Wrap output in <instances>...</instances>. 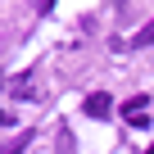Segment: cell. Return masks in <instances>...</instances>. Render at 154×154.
<instances>
[{
  "label": "cell",
  "instance_id": "cell-1",
  "mask_svg": "<svg viewBox=\"0 0 154 154\" xmlns=\"http://www.w3.org/2000/svg\"><path fill=\"white\" fill-rule=\"evenodd\" d=\"M82 113H86V118H109V113H113V95H104V91H95V95H86V104H82Z\"/></svg>",
  "mask_w": 154,
  "mask_h": 154
},
{
  "label": "cell",
  "instance_id": "cell-2",
  "mask_svg": "<svg viewBox=\"0 0 154 154\" xmlns=\"http://www.w3.org/2000/svg\"><path fill=\"white\" fill-rule=\"evenodd\" d=\"M122 118L140 127V122H145V95H136V100H127V104H122Z\"/></svg>",
  "mask_w": 154,
  "mask_h": 154
},
{
  "label": "cell",
  "instance_id": "cell-3",
  "mask_svg": "<svg viewBox=\"0 0 154 154\" xmlns=\"http://www.w3.org/2000/svg\"><path fill=\"white\" fill-rule=\"evenodd\" d=\"M127 45H136V50H140V45H154V18H149V23H145V27H140V32L127 41Z\"/></svg>",
  "mask_w": 154,
  "mask_h": 154
},
{
  "label": "cell",
  "instance_id": "cell-4",
  "mask_svg": "<svg viewBox=\"0 0 154 154\" xmlns=\"http://www.w3.org/2000/svg\"><path fill=\"white\" fill-rule=\"evenodd\" d=\"M14 95H18V100L32 95V77H18V82H14Z\"/></svg>",
  "mask_w": 154,
  "mask_h": 154
},
{
  "label": "cell",
  "instance_id": "cell-5",
  "mask_svg": "<svg viewBox=\"0 0 154 154\" xmlns=\"http://www.w3.org/2000/svg\"><path fill=\"white\" fill-rule=\"evenodd\" d=\"M23 145H27V136H14V140H9V145H5V149H0V154H18V149H23Z\"/></svg>",
  "mask_w": 154,
  "mask_h": 154
},
{
  "label": "cell",
  "instance_id": "cell-6",
  "mask_svg": "<svg viewBox=\"0 0 154 154\" xmlns=\"http://www.w3.org/2000/svg\"><path fill=\"white\" fill-rule=\"evenodd\" d=\"M36 9H41V14H50V9H54V0H36Z\"/></svg>",
  "mask_w": 154,
  "mask_h": 154
},
{
  "label": "cell",
  "instance_id": "cell-7",
  "mask_svg": "<svg viewBox=\"0 0 154 154\" xmlns=\"http://www.w3.org/2000/svg\"><path fill=\"white\" fill-rule=\"evenodd\" d=\"M145 154H154V145H149V149H145Z\"/></svg>",
  "mask_w": 154,
  "mask_h": 154
}]
</instances>
